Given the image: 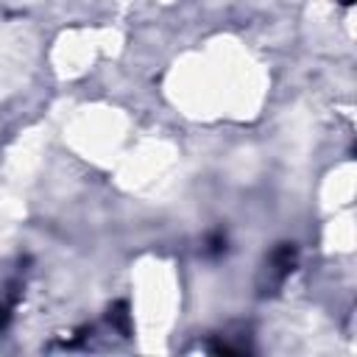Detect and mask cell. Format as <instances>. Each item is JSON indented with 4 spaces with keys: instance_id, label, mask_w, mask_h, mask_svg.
<instances>
[{
    "instance_id": "1",
    "label": "cell",
    "mask_w": 357,
    "mask_h": 357,
    "mask_svg": "<svg viewBox=\"0 0 357 357\" xmlns=\"http://www.w3.org/2000/svg\"><path fill=\"white\" fill-rule=\"evenodd\" d=\"M293 265H296V248L284 243V245L276 248V251L271 254V259H268V282H271V284H282L284 276L293 271Z\"/></svg>"
}]
</instances>
